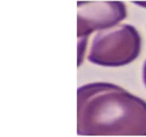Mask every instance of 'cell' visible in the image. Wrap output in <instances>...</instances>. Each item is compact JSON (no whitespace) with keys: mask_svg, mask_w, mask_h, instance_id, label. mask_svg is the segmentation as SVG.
I'll list each match as a JSON object with an SVG mask.
<instances>
[{"mask_svg":"<svg viewBox=\"0 0 146 137\" xmlns=\"http://www.w3.org/2000/svg\"><path fill=\"white\" fill-rule=\"evenodd\" d=\"M143 83L146 87V60L143 66Z\"/></svg>","mask_w":146,"mask_h":137,"instance_id":"5b68a950","label":"cell"},{"mask_svg":"<svg viewBox=\"0 0 146 137\" xmlns=\"http://www.w3.org/2000/svg\"><path fill=\"white\" fill-rule=\"evenodd\" d=\"M78 67L83 62L88 38H78Z\"/></svg>","mask_w":146,"mask_h":137,"instance_id":"277c9868","label":"cell"},{"mask_svg":"<svg viewBox=\"0 0 146 137\" xmlns=\"http://www.w3.org/2000/svg\"><path fill=\"white\" fill-rule=\"evenodd\" d=\"M133 4H136V5L139 6V7L146 9V1H133Z\"/></svg>","mask_w":146,"mask_h":137,"instance_id":"8992f818","label":"cell"},{"mask_svg":"<svg viewBox=\"0 0 146 137\" xmlns=\"http://www.w3.org/2000/svg\"><path fill=\"white\" fill-rule=\"evenodd\" d=\"M77 134L146 136V101L111 83L85 84L77 90Z\"/></svg>","mask_w":146,"mask_h":137,"instance_id":"6da1fadb","label":"cell"},{"mask_svg":"<svg viewBox=\"0 0 146 137\" xmlns=\"http://www.w3.org/2000/svg\"><path fill=\"white\" fill-rule=\"evenodd\" d=\"M126 17V5L123 1H78L77 37L88 38L94 31L110 29Z\"/></svg>","mask_w":146,"mask_h":137,"instance_id":"3957f363","label":"cell"},{"mask_svg":"<svg viewBox=\"0 0 146 137\" xmlns=\"http://www.w3.org/2000/svg\"><path fill=\"white\" fill-rule=\"evenodd\" d=\"M142 39L138 30L130 24L98 32L93 39L88 61L107 67L125 66L141 54Z\"/></svg>","mask_w":146,"mask_h":137,"instance_id":"7a4b0ae2","label":"cell"}]
</instances>
